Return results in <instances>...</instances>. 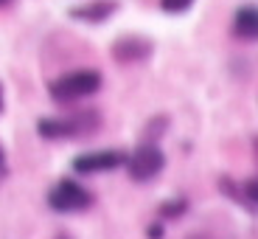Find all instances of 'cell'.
<instances>
[{
  "label": "cell",
  "mask_w": 258,
  "mask_h": 239,
  "mask_svg": "<svg viewBox=\"0 0 258 239\" xmlns=\"http://www.w3.org/2000/svg\"><path fill=\"white\" fill-rule=\"evenodd\" d=\"M101 129V113L87 107V110L71 113L68 118H37V135L45 141H73V138H87Z\"/></svg>",
  "instance_id": "obj_1"
},
{
  "label": "cell",
  "mask_w": 258,
  "mask_h": 239,
  "mask_svg": "<svg viewBox=\"0 0 258 239\" xmlns=\"http://www.w3.org/2000/svg\"><path fill=\"white\" fill-rule=\"evenodd\" d=\"M101 73L93 71V68H79V71L62 73L56 76L51 84H48V96L53 99L56 104H71L79 102V99H87L93 93L101 90Z\"/></svg>",
  "instance_id": "obj_2"
},
{
  "label": "cell",
  "mask_w": 258,
  "mask_h": 239,
  "mask_svg": "<svg viewBox=\"0 0 258 239\" xmlns=\"http://www.w3.org/2000/svg\"><path fill=\"white\" fill-rule=\"evenodd\" d=\"M126 172L135 183H149L155 180L166 169V155H163L160 144H152V141H141L132 152L126 155Z\"/></svg>",
  "instance_id": "obj_3"
},
{
  "label": "cell",
  "mask_w": 258,
  "mask_h": 239,
  "mask_svg": "<svg viewBox=\"0 0 258 239\" xmlns=\"http://www.w3.org/2000/svg\"><path fill=\"white\" fill-rule=\"evenodd\" d=\"M45 200H48V208L56 214H76V211H87L93 206V194L73 177H62L48 192Z\"/></svg>",
  "instance_id": "obj_4"
},
{
  "label": "cell",
  "mask_w": 258,
  "mask_h": 239,
  "mask_svg": "<svg viewBox=\"0 0 258 239\" xmlns=\"http://www.w3.org/2000/svg\"><path fill=\"white\" fill-rule=\"evenodd\" d=\"M123 163H126L123 149H93V152H82L73 158L71 169L76 175H101V172H112Z\"/></svg>",
  "instance_id": "obj_5"
},
{
  "label": "cell",
  "mask_w": 258,
  "mask_h": 239,
  "mask_svg": "<svg viewBox=\"0 0 258 239\" xmlns=\"http://www.w3.org/2000/svg\"><path fill=\"white\" fill-rule=\"evenodd\" d=\"M219 192L227 194L236 206H241L244 211L258 214V177L252 180H233V177H222L219 180Z\"/></svg>",
  "instance_id": "obj_6"
},
{
  "label": "cell",
  "mask_w": 258,
  "mask_h": 239,
  "mask_svg": "<svg viewBox=\"0 0 258 239\" xmlns=\"http://www.w3.org/2000/svg\"><path fill=\"white\" fill-rule=\"evenodd\" d=\"M152 51H155V45H152L146 37H121V39H115V45H112V57L121 65L143 62V59L152 57Z\"/></svg>",
  "instance_id": "obj_7"
},
{
  "label": "cell",
  "mask_w": 258,
  "mask_h": 239,
  "mask_svg": "<svg viewBox=\"0 0 258 239\" xmlns=\"http://www.w3.org/2000/svg\"><path fill=\"white\" fill-rule=\"evenodd\" d=\"M115 12H118L115 0H90L84 6H73L71 17L79 20V23H104V20H110Z\"/></svg>",
  "instance_id": "obj_8"
},
{
  "label": "cell",
  "mask_w": 258,
  "mask_h": 239,
  "mask_svg": "<svg viewBox=\"0 0 258 239\" xmlns=\"http://www.w3.org/2000/svg\"><path fill=\"white\" fill-rule=\"evenodd\" d=\"M233 34L239 39H258V6H241L233 14Z\"/></svg>",
  "instance_id": "obj_9"
},
{
  "label": "cell",
  "mask_w": 258,
  "mask_h": 239,
  "mask_svg": "<svg viewBox=\"0 0 258 239\" xmlns=\"http://www.w3.org/2000/svg\"><path fill=\"white\" fill-rule=\"evenodd\" d=\"M188 211V200L185 197H168L157 206V220L160 222H171V220H180L182 214Z\"/></svg>",
  "instance_id": "obj_10"
},
{
  "label": "cell",
  "mask_w": 258,
  "mask_h": 239,
  "mask_svg": "<svg viewBox=\"0 0 258 239\" xmlns=\"http://www.w3.org/2000/svg\"><path fill=\"white\" fill-rule=\"evenodd\" d=\"M166 127H168V118L166 116H157V118H152V121L146 124V132H143V141H152V144H157L163 138V132H166Z\"/></svg>",
  "instance_id": "obj_11"
},
{
  "label": "cell",
  "mask_w": 258,
  "mask_h": 239,
  "mask_svg": "<svg viewBox=\"0 0 258 239\" xmlns=\"http://www.w3.org/2000/svg\"><path fill=\"white\" fill-rule=\"evenodd\" d=\"M194 6V0H160V9L168 14H182Z\"/></svg>",
  "instance_id": "obj_12"
},
{
  "label": "cell",
  "mask_w": 258,
  "mask_h": 239,
  "mask_svg": "<svg viewBox=\"0 0 258 239\" xmlns=\"http://www.w3.org/2000/svg\"><path fill=\"white\" fill-rule=\"evenodd\" d=\"M163 233H166V228H163L160 220H155L152 225L146 228V239H163Z\"/></svg>",
  "instance_id": "obj_13"
},
{
  "label": "cell",
  "mask_w": 258,
  "mask_h": 239,
  "mask_svg": "<svg viewBox=\"0 0 258 239\" xmlns=\"http://www.w3.org/2000/svg\"><path fill=\"white\" fill-rule=\"evenodd\" d=\"M6 175V152H3V144H0V177Z\"/></svg>",
  "instance_id": "obj_14"
},
{
  "label": "cell",
  "mask_w": 258,
  "mask_h": 239,
  "mask_svg": "<svg viewBox=\"0 0 258 239\" xmlns=\"http://www.w3.org/2000/svg\"><path fill=\"white\" fill-rule=\"evenodd\" d=\"M3 104H6V102H3V84H0V113L6 110V107H3Z\"/></svg>",
  "instance_id": "obj_15"
},
{
  "label": "cell",
  "mask_w": 258,
  "mask_h": 239,
  "mask_svg": "<svg viewBox=\"0 0 258 239\" xmlns=\"http://www.w3.org/2000/svg\"><path fill=\"white\" fill-rule=\"evenodd\" d=\"M56 239H73V236H71V233H59Z\"/></svg>",
  "instance_id": "obj_16"
},
{
  "label": "cell",
  "mask_w": 258,
  "mask_h": 239,
  "mask_svg": "<svg viewBox=\"0 0 258 239\" xmlns=\"http://www.w3.org/2000/svg\"><path fill=\"white\" fill-rule=\"evenodd\" d=\"M9 3H12V0H0V9H3V6H9Z\"/></svg>",
  "instance_id": "obj_17"
}]
</instances>
